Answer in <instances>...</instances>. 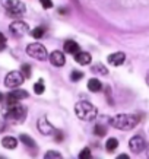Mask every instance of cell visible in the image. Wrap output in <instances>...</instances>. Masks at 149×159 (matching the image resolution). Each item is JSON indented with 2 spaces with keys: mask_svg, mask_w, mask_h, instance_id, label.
Listing matches in <instances>:
<instances>
[{
  "mask_svg": "<svg viewBox=\"0 0 149 159\" xmlns=\"http://www.w3.org/2000/svg\"><path fill=\"white\" fill-rule=\"evenodd\" d=\"M3 116L7 121L10 123H21V121L25 120V116H26V108L18 105V104H13V105H6L3 107Z\"/></svg>",
  "mask_w": 149,
  "mask_h": 159,
  "instance_id": "3",
  "label": "cell"
},
{
  "mask_svg": "<svg viewBox=\"0 0 149 159\" xmlns=\"http://www.w3.org/2000/svg\"><path fill=\"white\" fill-rule=\"evenodd\" d=\"M44 158L45 159H51V158H62V155L56 152V150H48L47 153L44 155Z\"/></svg>",
  "mask_w": 149,
  "mask_h": 159,
  "instance_id": "25",
  "label": "cell"
},
{
  "mask_svg": "<svg viewBox=\"0 0 149 159\" xmlns=\"http://www.w3.org/2000/svg\"><path fill=\"white\" fill-rule=\"evenodd\" d=\"M31 35L34 37V38L40 39V38H43V35H44V28L43 26H38V28H35L31 31Z\"/></svg>",
  "mask_w": 149,
  "mask_h": 159,
  "instance_id": "20",
  "label": "cell"
},
{
  "mask_svg": "<svg viewBox=\"0 0 149 159\" xmlns=\"http://www.w3.org/2000/svg\"><path fill=\"white\" fill-rule=\"evenodd\" d=\"M88 89L91 92H100L102 89V83L98 80V79H91L88 82Z\"/></svg>",
  "mask_w": 149,
  "mask_h": 159,
  "instance_id": "16",
  "label": "cell"
},
{
  "mask_svg": "<svg viewBox=\"0 0 149 159\" xmlns=\"http://www.w3.org/2000/svg\"><path fill=\"white\" fill-rule=\"evenodd\" d=\"M92 70H94L95 73H100V75H107V73H108V70L105 69V66L101 64V63H96L95 66L92 67Z\"/></svg>",
  "mask_w": 149,
  "mask_h": 159,
  "instance_id": "19",
  "label": "cell"
},
{
  "mask_svg": "<svg viewBox=\"0 0 149 159\" xmlns=\"http://www.w3.org/2000/svg\"><path fill=\"white\" fill-rule=\"evenodd\" d=\"M38 130H40V133H43V134H51L54 131V129H53V125L48 123V120L45 118V117H41L38 120Z\"/></svg>",
  "mask_w": 149,
  "mask_h": 159,
  "instance_id": "11",
  "label": "cell"
},
{
  "mask_svg": "<svg viewBox=\"0 0 149 159\" xmlns=\"http://www.w3.org/2000/svg\"><path fill=\"white\" fill-rule=\"evenodd\" d=\"M91 54L86 53V51H77L76 54H75V60H76V63H79V64H82V66H85V64H89L91 63Z\"/></svg>",
  "mask_w": 149,
  "mask_h": 159,
  "instance_id": "13",
  "label": "cell"
},
{
  "mask_svg": "<svg viewBox=\"0 0 149 159\" xmlns=\"http://www.w3.org/2000/svg\"><path fill=\"white\" fill-rule=\"evenodd\" d=\"M82 77H83V72H79V70H73V72H72V76H70V79H72L73 82H77V80H81Z\"/></svg>",
  "mask_w": 149,
  "mask_h": 159,
  "instance_id": "24",
  "label": "cell"
},
{
  "mask_svg": "<svg viewBox=\"0 0 149 159\" xmlns=\"http://www.w3.org/2000/svg\"><path fill=\"white\" fill-rule=\"evenodd\" d=\"M148 155H149V148H148Z\"/></svg>",
  "mask_w": 149,
  "mask_h": 159,
  "instance_id": "34",
  "label": "cell"
},
{
  "mask_svg": "<svg viewBox=\"0 0 149 159\" xmlns=\"http://www.w3.org/2000/svg\"><path fill=\"white\" fill-rule=\"evenodd\" d=\"M25 98H28V92L16 89V91L9 92V95H7V98H6V101H7V105H13V104H18L21 99H25Z\"/></svg>",
  "mask_w": 149,
  "mask_h": 159,
  "instance_id": "8",
  "label": "cell"
},
{
  "mask_svg": "<svg viewBox=\"0 0 149 159\" xmlns=\"http://www.w3.org/2000/svg\"><path fill=\"white\" fill-rule=\"evenodd\" d=\"M119 159H129V156H127V155H120V156H119Z\"/></svg>",
  "mask_w": 149,
  "mask_h": 159,
  "instance_id": "31",
  "label": "cell"
},
{
  "mask_svg": "<svg viewBox=\"0 0 149 159\" xmlns=\"http://www.w3.org/2000/svg\"><path fill=\"white\" fill-rule=\"evenodd\" d=\"M40 3H41L44 9H51L53 7V2L51 0H40Z\"/></svg>",
  "mask_w": 149,
  "mask_h": 159,
  "instance_id": "27",
  "label": "cell"
},
{
  "mask_svg": "<svg viewBox=\"0 0 149 159\" xmlns=\"http://www.w3.org/2000/svg\"><path fill=\"white\" fill-rule=\"evenodd\" d=\"M21 140H22V143H24V145H26L28 148H34V146H35L34 139H31L28 134H21Z\"/></svg>",
  "mask_w": 149,
  "mask_h": 159,
  "instance_id": "18",
  "label": "cell"
},
{
  "mask_svg": "<svg viewBox=\"0 0 149 159\" xmlns=\"http://www.w3.org/2000/svg\"><path fill=\"white\" fill-rule=\"evenodd\" d=\"M129 146L133 153H140L145 149V139L142 136H133L129 142Z\"/></svg>",
  "mask_w": 149,
  "mask_h": 159,
  "instance_id": "9",
  "label": "cell"
},
{
  "mask_svg": "<svg viewBox=\"0 0 149 159\" xmlns=\"http://www.w3.org/2000/svg\"><path fill=\"white\" fill-rule=\"evenodd\" d=\"M146 83H148V86H149V72H148V75H146Z\"/></svg>",
  "mask_w": 149,
  "mask_h": 159,
  "instance_id": "32",
  "label": "cell"
},
{
  "mask_svg": "<svg viewBox=\"0 0 149 159\" xmlns=\"http://www.w3.org/2000/svg\"><path fill=\"white\" fill-rule=\"evenodd\" d=\"M26 54L31 56V57H34L35 60H38V61H45V60L48 58L47 48L44 47L43 44H40V43L29 44L28 47H26Z\"/></svg>",
  "mask_w": 149,
  "mask_h": 159,
  "instance_id": "4",
  "label": "cell"
},
{
  "mask_svg": "<svg viewBox=\"0 0 149 159\" xmlns=\"http://www.w3.org/2000/svg\"><path fill=\"white\" fill-rule=\"evenodd\" d=\"M5 129H6L5 120H0V133H2V131H5Z\"/></svg>",
  "mask_w": 149,
  "mask_h": 159,
  "instance_id": "30",
  "label": "cell"
},
{
  "mask_svg": "<svg viewBox=\"0 0 149 159\" xmlns=\"http://www.w3.org/2000/svg\"><path fill=\"white\" fill-rule=\"evenodd\" d=\"M91 156H92V155H91V150L88 149V148H85V149H83L81 153H79V158H81V159H89Z\"/></svg>",
  "mask_w": 149,
  "mask_h": 159,
  "instance_id": "26",
  "label": "cell"
},
{
  "mask_svg": "<svg viewBox=\"0 0 149 159\" xmlns=\"http://www.w3.org/2000/svg\"><path fill=\"white\" fill-rule=\"evenodd\" d=\"M25 82V77L21 72H10L5 77V86L7 88H18Z\"/></svg>",
  "mask_w": 149,
  "mask_h": 159,
  "instance_id": "6",
  "label": "cell"
},
{
  "mask_svg": "<svg viewBox=\"0 0 149 159\" xmlns=\"http://www.w3.org/2000/svg\"><path fill=\"white\" fill-rule=\"evenodd\" d=\"M5 47H6V38L3 37V34L0 32V51L5 50Z\"/></svg>",
  "mask_w": 149,
  "mask_h": 159,
  "instance_id": "28",
  "label": "cell"
},
{
  "mask_svg": "<svg viewBox=\"0 0 149 159\" xmlns=\"http://www.w3.org/2000/svg\"><path fill=\"white\" fill-rule=\"evenodd\" d=\"M63 48H64V51H66V53H69V54H76L77 51H79V45H77L76 41L69 39V41H66V43H64Z\"/></svg>",
  "mask_w": 149,
  "mask_h": 159,
  "instance_id": "14",
  "label": "cell"
},
{
  "mask_svg": "<svg viewBox=\"0 0 149 159\" xmlns=\"http://www.w3.org/2000/svg\"><path fill=\"white\" fill-rule=\"evenodd\" d=\"M2 5L12 16H21L25 13V5L21 0H2Z\"/></svg>",
  "mask_w": 149,
  "mask_h": 159,
  "instance_id": "5",
  "label": "cell"
},
{
  "mask_svg": "<svg viewBox=\"0 0 149 159\" xmlns=\"http://www.w3.org/2000/svg\"><path fill=\"white\" fill-rule=\"evenodd\" d=\"M126 60V54L119 51V53H113L108 56V63L111 66H121Z\"/></svg>",
  "mask_w": 149,
  "mask_h": 159,
  "instance_id": "12",
  "label": "cell"
},
{
  "mask_svg": "<svg viewBox=\"0 0 149 159\" xmlns=\"http://www.w3.org/2000/svg\"><path fill=\"white\" fill-rule=\"evenodd\" d=\"M34 92L35 93H38V95H41L44 92V82H43V79H40L38 82L34 85Z\"/></svg>",
  "mask_w": 149,
  "mask_h": 159,
  "instance_id": "22",
  "label": "cell"
},
{
  "mask_svg": "<svg viewBox=\"0 0 149 159\" xmlns=\"http://www.w3.org/2000/svg\"><path fill=\"white\" fill-rule=\"evenodd\" d=\"M21 73L24 75L25 79H28V77H31V66L29 64H22V67H21Z\"/></svg>",
  "mask_w": 149,
  "mask_h": 159,
  "instance_id": "21",
  "label": "cell"
},
{
  "mask_svg": "<svg viewBox=\"0 0 149 159\" xmlns=\"http://www.w3.org/2000/svg\"><path fill=\"white\" fill-rule=\"evenodd\" d=\"M2 99H3V95H2V93H0V102H2Z\"/></svg>",
  "mask_w": 149,
  "mask_h": 159,
  "instance_id": "33",
  "label": "cell"
},
{
  "mask_svg": "<svg viewBox=\"0 0 149 159\" xmlns=\"http://www.w3.org/2000/svg\"><path fill=\"white\" fill-rule=\"evenodd\" d=\"M140 118L132 114H117L110 120V124L119 130H132L139 124Z\"/></svg>",
  "mask_w": 149,
  "mask_h": 159,
  "instance_id": "1",
  "label": "cell"
},
{
  "mask_svg": "<svg viewBox=\"0 0 149 159\" xmlns=\"http://www.w3.org/2000/svg\"><path fill=\"white\" fill-rule=\"evenodd\" d=\"M48 60H50V63H51L53 66H56V67H62V66H64V63H66L64 54H63L62 51H58V50L53 51L51 54H48Z\"/></svg>",
  "mask_w": 149,
  "mask_h": 159,
  "instance_id": "10",
  "label": "cell"
},
{
  "mask_svg": "<svg viewBox=\"0 0 149 159\" xmlns=\"http://www.w3.org/2000/svg\"><path fill=\"white\" fill-rule=\"evenodd\" d=\"M54 140H56V142H62V140H63V133H62V131H56V139H54Z\"/></svg>",
  "mask_w": 149,
  "mask_h": 159,
  "instance_id": "29",
  "label": "cell"
},
{
  "mask_svg": "<svg viewBox=\"0 0 149 159\" xmlns=\"http://www.w3.org/2000/svg\"><path fill=\"white\" fill-rule=\"evenodd\" d=\"M75 112L76 116L83 121H92L95 120L98 116V110L95 105H92L91 102L88 101H81L75 105Z\"/></svg>",
  "mask_w": 149,
  "mask_h": 159,
  "instance_id": "2",
  "label": "cell"
},
{
  "mask_svg": "<svg viewBox=\"0 0 149 159\" xmlns=\"http://www.w3.org/2000/svg\"><path fill=\"white\" fill-rule=\"evenodd\" d=\"M28 29H29L28 24H26V22H22V20H15V22H12L9 26V31L13 35H16V37H21V35L26 34Z\"/></svg>",
  "mask_w": 149,
  "mask_h": 159,
  "instance_id": "7",
  "label": "cell"
},
{
  "mask_svg": "<svg viewBox=\"0 0 149 159\" xmlns=\"http://www.w3.org/2000/svg\"><path fill=\"white\" fill-rule=\"evenodd\" d=\"M94 133H95L96 136H100V137H104L107 133V129L105 127H102V125H95V129H94Z\"/></svg>",
  "mask_w": 149,
  "mask_h": 159,
  "instance_id": "23",
  "label": "cell"
},
{
  "mask_svg": "<svg viewBox=\"0 0 149 159\" xmlns=\"http://www.w3.org/2000/svg\"><path fill=\"white\" fill-rule=\"evenodd\" d=\"M117 146H119V140L115 139V137H110L105 143V149H107V152H114L117 149Z\"/></svg>",
  "mask_w": 149,
  "mask_h": 159,
  "instance_id": "17",
  "label": "cell"
},
{
  "mask_svg": "<svg viewBox=\"0 0 149 159\" xmlns=\"http://www.w3.org/2000/svg\"><path fill=\"white\" fill-rule=\"evenodd\" d=\"M2 146L6 148V149H15L18 146V140L12 137V136H6V137L2 139Z\"/></svg>",
  "mask_w": 149,
  "mask_h": 159,
  "instance_id": "15",
  "label": "cell"
}]
</instances>
